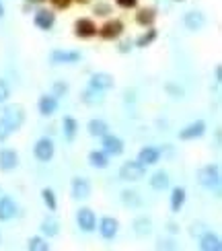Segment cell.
Segmentation results:
<instances>
[{
    "label": "cell",
    "instance_id": "1",
    "mask_svg": "<svg viewBox=\"0 0 222 251\" xmlns=\"http://www.w3.org/2000/svg\"><path fill=\"white\" fill-rule=\"evenodd\" d=\"M197 183L206 187L210 192H218L220 190V167L216 163H210L199 167L197 171Z\"/></svg>",
    "mask_w": 222,
    "mask_h": 251
},
{
    "label": "cell",
    "instance_id": "2",
    "mask_svg": "<svg viewBox=\"0 0 222 251\" xmlns=\"http://www.w3.org/2000/svg\"><path fill=\"white\" fill-rule=\"evenodd\" d=\"M0 122H2L10 132L21 130V128H23V124H25V107L19 105V103L6 105L2 109V118H0Z\"/></svg>",
    "mask_w": 222,
    "mask_h": 251
},
{
    "label": "cell",
    "instance_id": "3",
    "mask_svg": "<svg viewBox=\"0 0 222 251\" xmlns=\"http://www.w3.org/2000/svg\"><path fill=\"white\" fill-rule=\"evenodd\" d=\"M118 175L122 181H140L146 175V165H142L140 161H128L120 167Z\"/></svg>",
    "mask_w": 222,
    "mask_h": 251
},
{
    "label": "cell",
    "instance_id": "4",
    "mask_svg": "<svg viewBox=\"0 0 222 251\" xmlns=\"http://www.w3.org/2000/svg\"><path fill=\"white\" fill-rule=\"evenodd\" d=\"M33 154H35V159L39 163H49L51 159H54V154H56V146H54V140L48 138V136H44V138H39L33 146Z\"/></svg>",
    "mask_w": 222,
    "mask_h": 251
},
{
    "label": "cell",
    "instance_id": "5",
    "mask_svg": "<svg viewBox=\"0 0 222 251\" xmlns=\"http://www.w3.org/2000/svg\"><path fill=\"white\" fill-rule=\"evenodd\" d=\"M123 31H125V27H123L122 21L120 19H111L103 27L97 29V35L101 39H105V41H115V39H120L123 35Z\"/></svg>",
    "mask_w": 222,
    "mask_h": 251
},
{
    "label": "cell",
    "instance_id": "6",
    "mask_svg": "<svg viewBox=\"0 0 222 251\" xmlns=\"http://www.w3.org/2000/svg\"><path fill=\"white\" fill-rule=\"evenodd\" d=\"M76 225L82 233H93L97 231V214H95L91 208L82 206L76 210Z\"/></svg>",
    "mask_w": 222,
    "mask_h": 251
},
{
    "label": "cell",
    "instance_id": "7",
    "mask_svg": "<svg viewBox=\"0 0 222 251\" xmlns=\"http://www.w3.org/2000/svg\"><path fill=\"white\" fill-rule=\"evenodd\" d=\"M82 60V54L76 50H54L49 54V62L54 66H62V64H76Z\"/></svg>",
    "mask_w": 222,
    "mask_h": 251
},
{
    "label": "cell",
    "instance_id": "8",
    "mask_svg": "<svg viewBox=\"0 0 222 251\" xmlns=\"http://www.w3.org/2000/svg\"><path fill=\"white\" fill-rule=\"evenodd\" d=\"M97 25H95V21L89 19V17H80L76 19V23H74V35L78 39H93L97 37Z\"/></svg>",
    "mask_w": 222,
    "mask_h": 251
},
{
    "label": "cell",
    "instance_id": "9",
    "mask_svg": "<svg viewBox=\"0 0 222 251\" xmlns=\"http://www.w3.org/2000/svg\"><path fill=\"white\" fill-rule=\"evenodd\" d=\"M125 149L123 140L120 138V136H115L111 132H107L105 136H101V151H105L109 156H120Z\"/></svg>",
    "mask_w": 222,
    "mask_h": 251
},
{
    "label": "cell",
    "instance_id": "10",
    "mask_svg": "<svg viewBox=\"0 0 222 251\" xmlns=\"http://www.w3.org/2000/svg\"><path fill=\"white\" fill-rule=\"evenodd\" d=\"M97 228H99L101 239H105V241H113L120 233V221L113 218V216H103L99 221V225H97Z\"/></svg>",
    "mask_w": 222,
    "mask_h": 251
},
{
    "label": "cell",
    "instance_id": "11",
    "mask_svg": "<svg viewBox=\"0 0 222 251\" xmlns=\"http://www.w3.org/2000/svg\"><path fill=\"white\" fill-rule=\"evenodd\" d=\"M197 247L202 251H222V239L212 233V231H206L197 237Z\"/></svg>",
    "mask_w": 222,
    "mask_h": 251
},
{
    "label": "cell",
    "instance_id": "12",
    "mask_svg": "<svg viewBox=\"0 0 222 251\" xmlns=\"http://www.w3.org/2000/svg\"><path fill=\"white\" fill-rule=\"evenodd\" d=\"M70 194L74 200H87L91 198V181L87 177H74L70 183Z\"/></svg>",
    "mask_w": 222,
    "mask_h": 251
},
{
    "label": "cell",
    "instance_id": "13",
    "mask_svg": "<svg viewBox=\"0 0 222 251\" xmlns=\"http://www.w3.org/2000/svg\"><path fill=\"white\" fill-rule=\"evenodd\" d=\"M204 134H206V122L197 120L179 130V140H196V138H202Z\"/></svg>",
    "mask_w": 222,
    "mask_h": 251
},
{
    "label": "cell",
    "instance_id": "14",
    "mask_svg": "<svg viewBox=\"0 0 222 251\" xmlns=\"http://www.w3.org/2000/svg\"><path fill=\"white\" fill-rule=\"evenodd\" d=\"M33 23L41 31H49L51 27L56 25V13L54 10H49V8H39V10H35V15H33Z\"/></svg>",
    "mask_w": 222,
    "mask_h": 251
},
{
    "label": "cell",
    "instance_id": "15",
    "mask_svg": "<svg viewBox=\"0 0 222 251\" xmlns=\"http://www.w3.org/2000/svg\"><path fill=\"white\" fill-rule=\"evenodd\" d=\"M132 231L134 235L138 237V239H146V237H150L152 235V218L150 216H136L134 221H132Z\"/></svg>",
    "mask_w": 222,
    "mask_h": 251
},
{
    "label": "cell",
    "instance_id": "16",
    "mask_svg": "<svg viewBox=\"0 0 222 251\" xmlns=\"http://www.w3.org/2000/svg\"><path fill=\"white\" fill-rule=\"evenodd\" d=\"M89 87L105 93V91L115 87V78L109 75V72H95V75H91V78H89Z\"/></svg>",
    "mask_w": 222,
    "mask_h": 251
},
{
    "label": "cell",
    "instance_id": "17",
    "mask_svg": "<svg viewBox=\"0 0 222 251\" xmlns=\"http://www.w3.org/2000/svg\"><path fill=\"white\" fill-rule=\"evenodd\" d=\"M19 167V152L15 149H2L0 151V171H15Z\"/></svg>",
    "mask_w": 222,
    "mask_h": 251
},
{
    "label": "cell",
    "instance_id": "18",
    "mask_svg": "<svg viewBox=\"0 0 222 251\" xmlns=\"http://www.w3.org/2000/svg\"><path fill=\"white\" fill-rule=\"evenodd\" d=\"M183 25L189 31H202L206 27V15L199 10H189L183 15Z\"/></svg>",
    "mask_w": 222,
    "mask_h": 251
},
{
    "label": "cell",
    "instance_id": "19",
    "mask_svg": "<svg viewBox=\"0 0 222 251\" xmlns=\"http://www.w3.org/2000/svg\"><path fill=\"white\" fill-rule=\"evenodd\" d=\"M17 216V204L10 196L0 198V223H8Z\"/></svg>",
    "mask_w": 222,
    "mask_h": 251
},
{
    "label": "cell",
    "instance_id": "20",
    "mask_svg": "<svg viewBox=\"0 0 222 251\" xmlns=\"http://www.w3.org/2000/svg\"><path fill=\"white\" fill-rule=\"evenodd\" d=\"M185 200H187L185 187H173L171 198H169V208H171V212H173V214H179V212H181V210H183V206H185Z\"/></svg>",
    "mask_w": 222,
    "mask_h": 251
},
{
    "label": "cell",
    "instance_id": "21",
    "mask_svg": "<svg viewBox=\"0 0 222 251\" xmlns=\"http://www.w3.org/2000/svg\"><path fill=\"white\" fill-rule=\"evenodd\" d=\"M161 154H163V151L156 149V146H144V149H140L138 159L136 161H140L142 165L150 167V165H156L158 161H161Z\"/></svg>",
    "mask_w": 222,
    "mask_h": 251
},
{
    "label": "cell",
    "instance_id": "22",
    "mask_svg": "<svg viewBox=\"0 0 222 251\" xmlns=\"http://www.w3.org/2000/svg\"><path fill=\"white\" fill-rule=\"evenodd\" d=\"M37 111L44 118L54 116V113L58 111V99L54 95H41L39 101H37Z\"/></svg>",
    "mask_w": 222,
    "mask_h": 251
},
{
    "label": "cell",
    "instance_id": "23",
    "mask_svg": "<svg viewBox=\"0 0 222 251\" xmlns=\"http://www.w3.org/2000/svg\"><path fill=\"white\" fill-rule=\"evenodd\" d=\"M158 13H156V8L154 6H146V8H140L138 13H136V25H140V27H152L154 25V21H156Z\"/></svg>",
    "mask_w": 222,
    "mask_h": 251
},
{
    "label": "cell",
    "instance_id": "24",
    "mask_svg": "<svg viewBox=\"0 0 222 251\" xmlns=\"http://www.w3.org/2000/svg\"><path fill=\"white\" fill-rule=\"evenodd\" d=\"M80 101L84 103V105L95 107V105H101V103L105 101V95H103V91H97V89H93V87H87V89L80 93Z\"/></svg>",
    "mask_w": 222,
    "mask_h": 251
},
{
    "label": "cell",
    "instance_id": "25",
    "mask_svg": "<svg viewBox=\"0 0 222 251\" xmlns=\"http://www.w3.org/2000/svg\"><path fill=\"white\" fill-rule=\"evenodd\" d=\"M62 132H64V140L66 142H74L76 140V134H78V122L76 118L72 116H64V120H62Z\"/></svg>",
    "mask_w": 222,
    "mask_h": 251
},
{
    "label": "cell",
    "instance_id": "26",
    "mask_svg": "<svg viewBox=\"0 0 222 251\" xmlns=\"http://www.w3.org/2000/svg\"><path fill=\"white\" fill-rule=\"evenodd\" d=\"M39 231H41V237H46V239H54V237H58V235H60V225H58L56 218L48 216V218H44V221H41Z\"/></svg>",
    "mask_w": 222,
    "mask_h": 251
},
{
    "label": "cell",
    "instance_id": "27",
    "mask_svg": "<svg viewBox=\"0 0 222 251\" xmlns=\"http://www.w3.org/2000/svg\"><path fill=\"white\" fill-rule=\"evenodd\" d=\"M111 156L105 151H91L89 152V165L93 169H107Z\"/></svg>",
    "mask_w": 222,
    "mask_h": 251
},
{
    "label": "cell",
    "instance_id": "28",
    "mask_svg": "<svg viewBox=\"0 0 222 251\" xmlns=\"http://www.w3.org/2000/svg\"><path fill=\"white\" fill-rule=\"evenodd\" d=\"M120 200L125 208H140L142 206V196L136 190H122Z\"/></svg>",
    "mask_w": 222,
    "mask_h": 251
},
{
    "label": "cell",
    "instance_id": "29",
    "mask_svg": "<svg viewBox=\"0 0 222 251\" xmlns=\"http://www.w3.org/2000/svg\"><path fill=\"white\" fill-rule=\"evenodd\" d=\"M87 132L93 136V138H101V136H105L109 132V124L105 120H97L93 118L89 124H87Z\"/></svg>",
    "mask_w": 222,
    "mask_h": 251
},
{
    "label": "cell",
    "instance_id": "30",
    "mask_svg": "<svg viewBox=\"0 0 222 251\" xmlns=\"http://www.w3.org/2000/svg\"><path fill=\"white\" fill-rule=\"evenodd\" d=\"M156 37H158V31L152 29V27H146L144 33L136 37L134 46H136V48H140V50H144V48H148V46H152L154 41H156Z\"/></svg>",
    "mask_w": 222,
    "mask_h": 251
},
{
    "label": "cell",
    "instance_id": "31",
    "mask_svg": "<svg viewBox=\"0 0 222 251\" xmlns=\"http://www.w3.org/2000/svg\"><path fill=\"white\" fill-rule=\"evenodd\" d=\"M169 185H171V177H169L167 171H156V173H152V177H150V187H152V190L163 192V190H167Z\"/></svg>",
    "mask_w": 222,
    "mask_h": 251
},
{
    "label": "cell",
    "instance_id": "32",
    "mask_svg": "<svg viewBox=\"0 0 222 251\" xmlns=\"http://www.w3.org/2000/svg\"><path fill=\"white\" fill-rule=\"evenodd\" d=\"M41 200H44V204L49 212L58 210V198H56V192L51 190V187H44V190H41Z\"/></svg>",
    "mask_w": 222,
    "mask_h": 251
},
{
    "label": "cell",
    "instance_id": "33",
    "mask_svg": "<svg viewBox=\"0 0 222 251\" xmlns=\"http://www.w3.org/2000/svg\"><path fill=\"white\" fill-rule=\"evenodd\" d=\"M27 249L29 251H49L51 249V245L48 243V239L46 237H31L29 241H27Z\"/></svg>",
    "mask_w": 222,
    "mask_h": 251
},
{
    "label": "cell",
    "instance_id": "34",
    "mask_svg": "<svg viewBox=\"0 0 222 251\" xmlns=\"http://www.w3.org/2000/svg\"><path fill=\"white\" fill-rule=\"evenodd\" d=\"M68 91H70L68 82H64V80H56L54 85H51V93H49V95H54V97L60 101V99H64V97L68 95Z\"/></svg>",
    "mask_w": 222,
    "mask_h": 251
},
{
    "label": "cell",
    "instance_id": "35",
    "mask_svg": "<svg viewBox=\"0 0 222 251\" xmlns=\"http://www.w3.org/2000/svg\"><path fill=\"white\" fill-rule=\"evenodd\" d=\"M165 93L169 97H173V99H181L183 95H185V91H183V87H179V85H175V82H167L165 85Z\"/></svg>",
    "mask_w": 222,
    "mask_h": 251
},
{
    "label": "cell",
    "instance_id": "36",
    "mask_svg": "<svg viewBox=\"0 0 222 251\" xmlns=\"http://www.w3.org/2000/svg\"><path fill=\"white\" fill-rule=\"evenodd\" d=\"M113 13V8L109 2H103V0H99L97 4H95V15L97 17H109Z\"/></svg>",
    "mask_w": 222,
    "mask_h": 251
},
{
    "label": "cell",
    "instance_id": "37",
    "mask_svg": "<svg viewBox=\"0 0 222 251\" xmlns=\"http://www.w3.org/2000/svg\"><path fill=\"white\" fill-rule=\"evenodd\" d=\"M179 245L175 243V239H171V237H169V239H158V241H156V249H165V251H175Z\"/></svg>",
    "mask_w": 222,
    "mask_h": 251
},
{
    "label": "cell",
    "instance_id": "38",
    "mask_svg": "<svg viewBox=\"0 0 222 251\" xmlns=\"http://www.w3.org/2000/svg\"><path fill=\"white\" fill-rule=\"evenodd\" d=\"M10 99V87L6 85V80L0 78V103H6Z\"/></svg>",
    "mask_w": 222,
    "mask_h": 251
},
{
    "label": "cell",
    "instance_id": "39",
    "mask_svg": "<svg viewBox=\"0 0 222 251\" xmlns=\"http://www.w3.org/2000/svg\"><path fill=\"white\" fill-rule=\"evenodd\" d=\"M49 2H51V8H56V10H66V8H70L72 0H49Z\"/></svg>",
    "mask_w": 222,
    "mask_h": 251
},
{
    "label": "cell",
    "instance_id": "40",
    "mask_svg": "<svg viewBox=\"0 0 222 251\" xmlns=\"http://www.w3.org/2000/svg\"><path fill=\"white\" fill-rule=\"evenodd\" d=\"M115 4L123 10H130V8H136L138 6V0H115Z\"/></svg>",
    "mask_w": 222,
    "mask_h": 251
},
{
    "label": "cell",
    "instance_id": "41",
    "mask_svg": "<svg viewBox=\"0 0 222 251\" xmlns=\"http://www.w3.org/2000/svg\"><path fill=\"white\" fill-rule=\"evenodd\" d=\"M204 231H206V226H204L202 223H194V225H192V231H189V233H192V237H199Z\"/></svg>",
    "mask_w": 222,
    "mask_h": 251
},
{
    "label": "cell",
    "instance_id": "42",
    "mask_svg": "<svg viewBox=\"0 0 222 251\" xmlns=\"http://www.w3.org/2000/svg\"><path fill=\"white\" fill-rule=\"evenodd\" d=\"M10 134H13V132H10V130L6 128V126H4L2 122H0V142H6Z\"/></svg>",
    "mask_w": 222,
    "mask_h": 251
},
{
    "label": "cell",
    "instance_id": "43",
    "mask_svg": "<svg viewBox=\"0 0 222 251\" xmlns=\"http://www.w3.org/2000/svg\"><path fill=\"white\" fill-rule=\"evenodd\" d=\"M118 51H120V54H130V51H132V44H130V41H122V44L118 46Z\"/></svg>",
    "mask_w": 222,
    "mask_h": 251
},
{
    "label": "cell",
    "instance_id": "44",
    "mask_svg": "<svg viewBox=\"0 0 222 251\" xmlns=\"http://www.w3.org/2000/svg\"><path fill=\"white\" fill-rule=\"evenodd\" d=\"M167 231L171 233V235H177V233H179V225L173 223V221H169V223H167Z\"/></svg>",
    "mask_w": 222,
    "mask_h": 251
},
{
    "label": "cell",
    "instance_id": "45",
    "mask_svg": "<svg viewBox=\"0 0 222 251\" xmlns=\"http://www.w3.org/2000/svg\"><path fill=\"white\" fill-rule=\"evenodd\" d=\"M214 80L218 82V85L222 82V66L220 64H216V68H214Z\"/></svg>",
    "mask_w": 222,
    "mask_h": 251
},
{
    "label": "cell",
    "instance_id": "46",
    "mask_svg": "<svg viewBox=\"0 0 222 251\" xmlns=\"http://www.w3.org/2000/svg\"><path fill=\"white\" fill-rule=\"evenodd\" d=\"M134 95H136L134 91H128V93H125V101H128V103H134V101H136V97H134Z\"/></svg>",
    "mask_w": 222,
    "mask_h": 251
},
{
    "label": "cell",
    "instance_id": "47",
    "mask_svg": "<svg viewBox=\"0 0 222 251\" xmlns=\"http://www.w3.org/2000/svg\"><path fill=\"white\" fill-rule=\"evenodd\" d=\"M27 2H29V4H44L46 0H27Z\"/></svg>",
    "mask_w": 222,
    "mask_h": 251
},
{
    "label": "cell",
    "instance_id": "48",
    "mask_svg": "<svg viewBox=\"0 0 222 251\" xmlns=\"http://www.w3.org/2000/svg\"><path fill=\"white\" fill-rule=\"evenodd\" d=\"M72 2H78V4H89L91 0H72Z\"/></svg>",
    "mask_w": 222,
    "mask_h": 251
},
{
    "label": "cell",
    "instance_id": "49",
    "mask_svg": "<svg viewBox=\"0 0 222 251\" xmlns=\"http://www.w3.org/2000/svg\"><path fill=\"white\" fill-rule=\"evenodd\" d=\"M4 17V6H2V2H0V19Z\"/></svg>",
    "mask_w": 222,
    "mask_h": 251
},
{
    "label": "cell",
    "instance_id": "50",
    "mask_svg": "<svg viewBox=\"0 0 222 251\" xmlns=\"http://www.w3.org/2000/svg\"><path fill=\"white\" fill-rule=\"evenodd\" d=\"M173 2H183V0H173Z\"/></svg>",
    "mask_w": 222,
    "mask_h": 251
},
{
    "label": "cell",
    "instance_id": "51",
    "mask_svg": "<svg viewBox=\"0 0 222 251\" xmlns=\"http://www.w3.org/2000/svg\"><path fill=\"white\" fill-rule=\"evenodd\" d=\"M0 241H2V237H0Z\"/></svg>",
    "mask_w": 222,
    "mask_h": 251
}]
</instances>
